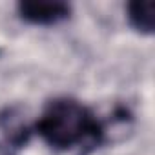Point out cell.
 <instances>
[{"label":"cell","mask_w":155,"mask_h":155,"mask_svg":"<svg viewBox=\"0 0 155 155\" xmlns=\"http://www.w3.org/2000/svg\"><path fill=\"white\" fill-rule=\"evenodd\" d=\"M35 130L48 146L58 151L82 144L97 146L106 137L104 124L79 101L68 97L48 102Z\"/></svg>","instance_id":"1"},{"label":"cell","mask_w":155,"mask_h":155,"mask_svg":"<svg viewBox=\"0 0 155 155\" xmlns=\"http://www.w3.org/2000/svg\"><path fill=\"white\" fill-rule=\"evenodd\" d=\"M22 20L37 26H51L66 20L71 8L66 2H51V0H35V2H20L17 6Z\"/></svg>","instance_id":"3"},{"label":"cell","mask_w":155,"mask_h":155,"mask_svg":"<svg viewBox=\"0 0 155 155\" xmlns=\"http://www.w3.org/2000/svg\"><path fill=\"white\" fill-rule=\"evenodd\" d=\"M29 137L31 126L20 106L0 110V155H15L28 144Z\"/></svg>","instance_id":"2"},{"label":"cell","mask_w":155,"mask_h":155,"mask_svg":"<svg viewBox=\"0 0 155 155\" xmlns=\"http://www.w3.org/2000/svg\"><path fill=\"white\" fill-rule=\"evenodd\" d=\"M153 2H131L128 4V20L135 31L150 35L153 33Z\"/></svg>","instance_id":"4"}]
</instances>
